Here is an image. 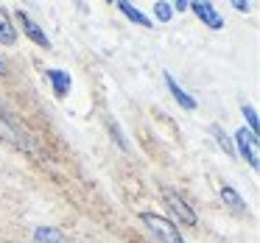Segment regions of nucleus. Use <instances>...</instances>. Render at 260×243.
<instances>
[{"mask_svg": "<svg viewBox=\"0 0 260 243\" xmlns=\"http://www.w3.org/2000/svg\"><path fill=\"white\" fill-rule=\"evenodd\" d=\"M34 237H37V243H64V235L56 226H37Z\"/></svg>", "mask_w": 260, "mask_h": 243, "instance_id": "obj_10", "label": "nucleus"}, {"mask_svg": "<svg viewBox=\"0 0 260 243\" xmlns=\"http://www.w3.org/2000/svg\"><path fill=\"white\" fill-rule=\"evenodd\" d=\"M118 9H120V12H123L129 20H132V23L143 25V28H151V23H148V17H146V14H140V12H137V9L132 6V3H126V0H118Z\"/></svg>", "mask_w": 260, "mask_h": 243, "instance_id": "obj_11", "label": "nucleus"}, {"mask_svg": "<svg viewBox=\"0 0 260 243\" xmlns=\"http://www.w3.org/2000/svg\"><path fill=\"white\" fill-rule=\"evenodd\" d=\"M17 42V31L12 25V17L3 6H0V45H14Z\"/></svg>", "mask_w": 260, "mask_h": 243, "instance_id": "obj_7", "label": "nucleus"}, {"mask_svg": "<svg viewBox=\"0 0 260 243\" xmlns=\"http://www.w3.org/2000/svg\"><path fill=\"white\" fill-rule=\"evenodd\" d=\"M0 140H6L9 146H14V148L31 151V143H28V140H25V137L17 131V126H12V120H9L3 112H0Z\"/></svg>", "mask_w": 260, "mask_h": 243, "instance_id": "obj_4", "label": "nucleus"}, {"mask_svg": "<svg viewBox=\"0 0 260 243\" xmlns=\"http://www.w3.org/2000/svg\"><path fill=\"white\" fill-rule=\"evenodd\" d=\"M165 84H168V90H171V95L176 98V101H179V107H185V109H196V98H190L187 95L185 90H182L179 84H176L174 79H171L168 73H165Z\"/></svg>", "mask_w": 260, "mask_h": 243, "instance_id": "obj_8", "label": "nucleus"}, {"mask_svg": "<svg viewBox=\"0 0 260 243\" xmlns=\"http://www.w3.org/2000/svg\"><path fill=\"white\" fill-rule=\"evenodd\" d=\"M221 198H224V201L230 204L232 210H238V213H243V210H246V201H243V198L238 196V190H232L230 185L221 187Z\"/></svg>", "mask_w": 260, "mask_h": 243, "instance_id": "obj_12", "label": "nucleus"}, {"mask_svg": "<svg viewBox=\"0 0 260 243\" xmlns=\"http://www.w3.org/2000/svg\"><path fill=\"white\" fill-rule=\"evenodd\" d=\"M154 12H157V20H162V23H168V20L174 17V9H171V3H157V6H154Z\"/></svg>", "mask_w": 260, "mask_h": 243, "instance_id": "obj_15", "label": "nucleus"}, {"mask_svg": "<svg viewBox=\"0 0 260 243\" xmlns=\"http://www.w3.org/2000/svg\"><path fill=\"white\" fill-rule=\"evenodd\" d=\"M235 146H238V151H241V157L246 159L249 165H252L254 170H257V165H260V154H257V134H252L249 129H241L235 134Z\"/></svg>", "mask_w": 260, "mask_h": 243, "instance_id": "obj_3", "label": "nucleus"}, {"mask_svg": "<svg viewBox=\"0 0 260 243\" xmlns=\"http://www.w3.org/2000/svg\"><path fill=\"white\" fill-rule=\"evenodd\" d=\"M140 221L148 226V232H151V235H157L162 243H185V237L179 235V226L171 224L168 218H162V215H157V213H143Z\"/></svg>", "mask_w": 260, "mask_h": 243, "instance_id": "obj_1", "label": "nucleus"}, {"mask_svg": "<svg viewBox=\"0 0 260 243\" xmlns=\"http://www.w3.org/2000/svg\"><path fill=\"white\" fill-rule=\"evenodd\" d=\"M162 201L168 204V210L174 213V218L179 221L182 226H196V221H199L196 213H193L190 204H187L185 198L174 190V187H162Z\"/></svg>", "mask_w": 260, "mask_h": 243, "instance_id": "obj_2", "label": "nucleus"}, {"mask_svg": "<svg viewBox=\"0 0 260 243\" xmlns=\"http://www.w3.org/2000/svg\"><path fill=\"white\" fill-rule=\"evenodd\" d=\"M6 73V62H3V59H0V76Z\"/></svg>", "mask_w": 260, "mask_h": 243, "instance_id": "obj_17", "label": "nucleus"}, {"mask_svg": "<svg viewBox=\"0 0 260 243\" xmlns=\"http://www.w3.org/2000/svg\"><path fill=\"white\" fill-rule=\"evenodd\" d=\"M210 131H213V137H215V140H218V146L224 148L226 154H235V146H232V140H230V137L224 134V129H221V126H213V129H210Z\"/></svg>", "mask_w": 260, "mask_h": 243, "instance_id": "obj_13", "label": "nucleus"}, {"mask_svg": "<svg viewBox=\"0 0 260 243\" xmlns=\"http://www.w3.org/2000/svg\"><path fill=\"white\" fill-rule=\"evenodd\" d=\"M232 3H235L238 12H249V3H243V0H232Z\"/></svg>", "mask_w": 260, "mask_h": 243, "instance_id": "obj_16", "label": "nucleus"}, {"mask_svg": "<svg viewBox=\"0 0 260 243\" xmlns=\"http://www.w3.org/2000/svg\"><path fill=\"white\" fill-rule=\"evenodd\" d=\"M17 20H20V25H23L25 37H28L31 42H37V45H40V48H51V40H48V37H45V31H42L40 25H37L34 20H31L28 14L23 12V9H20V12H17Z\"/></svg>", "mask_w": 260, "mask_h": 243, "instance_id": "obj_5", "label": "nucleus"}, {"mask_svg": "<svg viewBox=\"0 0 260 243\" xmlns=\"http://www.w3.org/2000/svg\"><path fill=\"white\" fill-rule=\"evenodd\" d=\"M190 9L199 14V20H202L207 28H213V31H221V28H224V20H221L218 12H215L213 3H190Z\"/></svg>", "mask_w": 260, "mask_h": 243, "instance_id": "obj_6", "label": "nucleus"}, {"mask_svg": "<svg viewBox=\"0 0 260 243\" xmlns=\"http://www.w3.org/2000/svg\"><path fill=\"white\" fill-rule=\"evenodd\" d=\"M241 112L246 115V123H249V131H252V134H257V112H254L252 107H246V103H243V107H241Z\"/></svg>", "mask_w": 260, "mask_h": 243, "instance_id": "obj_14", "label": "nucleus"}, {"mask_svg": "<svg viewBox=\"0 0 260 243\" xmlns=\"http://www.w3.org/2000/svg\"><path fill=\"white\" fill-rule=\"evenodd\" d=\"M48 79H51L53 92H56L59 98L68 95V90H70V76L64 73V70H48Z\"/></svg>", "mask_w": 260, "mask_h": 243, "instance_id": "obj_9", "label": "nucleus"}]
</instances>
